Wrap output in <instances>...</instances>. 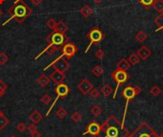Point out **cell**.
Here are the masks:
<instances>
[{
	"instance_id": "6da1fadb",
	"label": "cell",
	"mask_w": 163,
	"mask_h": 137,
	"mask_svg": "<svg viewBox=\"0 0 163 137\" xmlns=\"http://www.w3.org/2000/svg\"><path fill=\"white\" fill-rule=\"evenodd\" d=\"M8 14L10 15V18L3 25L10 22L12 19H15L19 24H21L26 18H28L32 14V10L23 0H17L8 10Z\"/></svg>"
},
{
	"instance_id": "7a4b0ae2",
	"label": "cell",
	"mask_w": 163,
	"mask_h": 137,
	"mask_svg": "<svg viewBox=\"0 0 163 137\" xmlns=\"http://www.w3.org/2000/svg\"><path fill=\"white\" fill-rule=\"evenodd\" d=\"M46 41L49 43V46L55 48L57 51L62 49L65 44L69 42V38L65 34H61L58 32L52 33L50 36L46 37Z\"/></svg>"
},
{
	"instance_id": "3957f363",
	"label": "cell",
	"mask_w": 163,
	"mask_h": 137,
	"mask_svg": "<svg viewBox=\"0 0 163 137\" xmlns=\"http://www.w3.org/2000/svg\"><path fill=\"white\" fill-rule=\"evenodd\" d=\"M52 66L55 68V70H57V71H60V72H62V73H65L70 68L71 65H70L69 61H67V58L61 55L60 57H58L55 61H53L51 64H49L48 66L45 67L44 70H47Z\"/></svg>"
},
{
	"instance_id": "277c9868",
	"label": "cell",
	"mask_w": 163,
	"mask_h": 137,
	"mask_svg": "<svg viewBox=\"0 0 163 137\" xmlns=\"http://www.w3.org/2000/svg\"><path fill=\"white\" fill-rule=\"evenodd\" d=\"M71 92V88L69 87L68 84L64 83H58L57 86L55 87V93H56V98L55 100L54 101L53 105H52V107H50V109L48 110V112L46 113V116H48L50 114V112L52 111V109L54 108L55 103L60 99V98H65L66 96L69 95V93Z\"/></svg>"
},
{
	"instance_id": "5b68a950",
	"label": "cell",
	"mask_w": 163,
	"mask_h": 137,
	"mask_svg": "<svg viewBox=\"0 0 163 137\" xmlns=\"http://www.w3.org/2000/svg\"><path fill=\"white\" fill-rule=\"evenodd\" d=\"M104 37H105V35L103 34L102 31H100L97 27H94L87 34V37L90 40V43H89V46L87 47V49L85 50V53H87L93 44H96V43L100 42L104 38Z\"/></svg>"
},
{
	"instance_id": "8992f818",
	"label": "cell",
	"mask_w": 163,
	"mask_h": 137,
	"mask_svg": "<svg viewBox=\"0 0 163 137\" xmlns=\"http://www.w3.org/2000/svg\"><path fill=\"white\" fill-rule=\"evenodd\" d=\"M112 78L113 80L116 83V88H115V92L114 94V99L115 98L116 92H117V89H118V86L120 84L126 83L129 80V74L124 70H120V69H115L113 71L112 73Z\"/></svg>"
},
{
	"instance_id": "52a82bcc",
	"label": "cell",
	"mask_w": 163,
	"mask_h": 137,
	"mask_svg": "<svg viewBox=\"0 0 163 137\" xmlns=\"http://www.w3.org/2000/svg\"><path fill=\"white\" fill-rule=\"evenodd\" d=\"M129 137H158L154 130L146 123H143L135 132Z\"/></svg>"
},
{
	"instance_id": "ba28073f",
	"label": "cell",
	"mask_w": 163,
	"mask_h": 137,
	"mask_svg": "<svg viewBox=\"0 0 163 137\" xmlns=\"http://www.w3.org/2000/svg\"><path fill=\"white\" fill-rule=\"evenodd\" d=\"M122 95L123 97L126 99V106H125V111H124V116H123V120H122V123H121V128H123L124 127V122H125V118H126V112H127V108H128V105L130 101L135 97V89L133 86H126L124 89H123V92H122Z\"/></svg>"
},
{
	"instance_id": "9c48e42d",
	"label": "cell",
	"mask_w": 163,
	"mask_h": 137,
	"mask_svg": "<svg viewBox=\"0 0 163 137\" xmlns=\"http://www.w3.org/2000/svg\"><path fill=\"white\" fill-rule=\"evenodd\" d=\"M77 46L75 43L72 42H68L64 45L62 47L61 51H62V56H64L67 60H70V58H73L77 52Z\"/></svg>"
},
{
	"instance_id": "30bf717a",
	"label": "cell",
	"mask_w": 163,
	"mask_h": 137,
	"mask_svg": "<svg viewBox=\"0 0 163 137\" xmlns=\"http://www.w3.org/2000/svg\"><path fill=\"white\" fill-rule=\"evenodd\" d=\"M101 132V128H100V125L95 121H92L86 128V132H83V135L86 134H90L92 136H99Z\"/></svg>"
},
{
	"instance_id": "8fae6325",
	"label": "cell",
	"mask_w": 163,
	"mask_h": 137,
	"mask_svg": "<svg viewBox=\"0 0 163 137\" xmlns=\"http://www.w3.org/2000/svg\"><path fill=\"white\" fill-rule=\"evenodd\" d=\"M77 88L80 90V92H81L83 95H88V94L91 92V91H92V89L94 88V86H93V83H91L89 80L84 79V80H82L79 83H78Z\"/></svg>"
},
{
	"instance_id": "7c38bea8",
	"label": "cell",
	"mask_w": 163,
	"mask_h": 137,
	"mask_svg": "<svg viewBox=\"0 0 163 137\" xmlns=\"http://www.w3.org/2000/svg\"><path fill=\"white\" fill-rule=\"evenodd\" d=\"M51 81H53L55 83L58 84V83H61L64 82L65 80V74L60 72V71H57V70H55L53 73L51 74V77H50Z\"/></svg>"
},
{
	"instance_id": "4fadbf2b",
	"label": "cell",
	"mask_w": 163,
	"mask_h": 137,
	"mask_svg": "<svg viewBox=\"0 0 163 137\" xmlns=\"http://www.w3.org/2000/svg\"><path fill=\"white\" fill-rule=\"evenodd\" d=\"M136 55L139 57V58H141L142 61H146L151 56V51H150L146 46H141L138 52H136Z\"/></svg>"
},
{
	"instance_id": "5bb4252c",
	"label": "cell",
	"mask_w": 163,
	"mask_h": 137,
	"mask_svg": "<svg viewBox=\"0 0 163 137\" xmlns=\"http://www.w3.org/2000/svg\"><path fill=\"white\" fill-rule=\"evenodd\" d=\"M42 119H43V115L39 112L38 110H34L30 115V120L34 124H35V125H37L38 123H40Z\"/></svg>"
},
{
	"instance_id": "9a60e30c",
	"label": "cell",
	"mask_w": 163,
	"mask_h": 137,
	"mask_svg": "<svg viewBox=\"0 0 163 137\" xmlns=\"http://www.w3.org/2000/svg\"><path fill=\"white\" fill-rule=\"evenodd\" d=\"M68 31H69V27L64 21L60 20V21L56 22V26H55V29L54 32H58V33H61V34H66Z\"/></svg>"
},
{
	"instance_id": "2e32d148",
	"label": "cell",
	"mask_w": 163,
	"mask_h": 137,
	"mask_svg": "<svg viewBox=\"0 0 163 137\" xmlns=\"http://www.w3.org/2000/svg\"><path fill=\"white\" fill-rule=\"evenodd\" d=\"M36 83L41 87H46L48 84L51 83V79H50V77L46 76L45 74H41L40 76L38 77V79L36 80Z\"/></svg>"
},
{
	"instance_id": "e0dca14e",
	"label": "cell",
	"mask_w": 163,
	"mask_h": 137,
	"mask_svg": "<svg viewBox=\"0 0 163 137\" xmlns=\"http://www.w3.org/2000/svg\"><path fill=\"white\" fill-rule=\"evenodd\" d=\"M131 67V64H130L129 61L126 58H121L118 61V62L116 63V69H120V70H124L127 71Z\"/></svg>"
},
{
	"instance_id": "ac0fdd59",
	"label": "cell",
	"mask_w": 163,
	"mask_h": 137,
	"mask_svg": "<svg viewBox=\"0 0 163 137\" xmlns=\"http://www.w3.org/2000/svg\"><path fill=\"white\" fill-rule=\"evenodd\" d=\"M94 12V10L90 7L89 5H85L80 9V14L84 16V17H89L90 16H92Z\"/></svg>"
},
{
	"instance_id": "d6986e66",
	"label": "cell",
	"mask_w": 163,
	"mask_h": 137,
	"mask_svg": "<svg viewBox=\"0 0 163 137\" xmlns=\"http://www.w3.org/2000/svg\"><path fill=\"white\" fill-rule=\"evenodd\" d=\"M100 93H102L104 97L108 98L111 94L113 93V88H112V86H110V84L106 83V84H104V86L101 87V89H100Z\"/></svg>"
},
{
	"instance_id": "ffe728a7",
	"label": "cell",
	"mask_w": 163,
	"mask_h": 137,
	"mask_svg": "<svg viewBox=\"0 0 163 137\" xmlns=\"http://www.w3.org/2000/svg\"><path fill=\"white\" fill-rule=\"evenodd\" d=\"M152 6L158 14L163 12V0H154V3Z\"/></svg>"
},
{
	"instance_id": "44dd1931",
	"label": "cell",
	"mask_w": 163,
	"mask_h": 137,
	"mask_svg": "<svg viewBox=\"0 0 163 137\" xmlns=\"http://www.w3.org/2000/svg\"><path fill=\"white\" fill-rule=\"evenodd\" d=\"M155 23L156 24V26H158V29H156V31H163V12H160L159 16L155 18Z\"/></svg>"
},
{
	"instance_id": "7402d4cb",
	"label": "cell",
	"mask_w": 163,
	"mask_h": 137,
	"mask_svg": "<svg viewBox=\"0 0 163 137\" xmlns=\"http://www.w3.org/2000/svg\"><path fill=\"white\" fill-rule=\"evenodd\" d=\"M104 73V69L100 66V65H95V66L92 69V74L95 76L96 78H100Z\"/></svg>"
},
{
	"instance_id": "603a6c76",
	"label": "cell",
	"mask_w": 163,
	"mask_h": 137,
	"mask_svg": "<svg viewBox=\"0 0 163 137\" xmlns=\"http://www.w3.org/2000/svg\"><path fill=\"white\" fill-rule=\"evenodd\" d=\"M135 40H136V41H138V42H140V43L144 42V41L147 40L146 33L143 32V31L138 32V33H136V35H135Z\"/></svg>"
},
{
	"instance_id": "cb8c5ba5",
	"label": "cell",
	"mask_w": 163,
	"mask_h": 137,
	"mask_svg": "<svg viewBox=\"0 0 163 137\" xmlns=\"http://www.w3.org/2000/svg\"><path fill=\"white\" fill-rule=\"evenodd\" d=\"M55 115H56L59 119L63 120V119L66 118V116L68 115V113H67V111H66V109H65L64 107H60L55 111Z\"/></svg>"
},
{
	"instance_id": "d4e9b609",
	"label": "cell",
	"mask_w": 163,
	"mask_h": 137,
	"mask_svg": "<svg viewBox=\"0 0 163 137\" xmlns=\"http://www.w3.org/2000/svg\"><path fill=\"white\" fill-rule=\"evenodd\" d=\"M90 111H91V113H92L95 117H97V116H99L101 114L102 108L98 105H95V106H93L92 107H91Z\"/></svg>"
},
{
	"instance_id": "484cf974",
	"label": "cell",
	"mask_w": 163,
	"mask_h": 137,
	"mask_svg": "<svg viewBox=\"0 0 163 137\" xmlns=\"http://www.w3.org/2000/svg\"><path fill=\"white\" fill-rule=\"evenodd\" d=\"M139 57L136 55V53H133V54H131L130 55V57H129V58H128V61H129V62H130V64L131 65H136L138 62H139Z\"/></svg>"
},
{
	"instance_id": "4316f807",
	"label": "cell",
	"mask_w": 163,
	"mask_h": 137,
	"mask_svg": "<svg viewBox=\"0 0 163 137\" xmlns=\"http://www.w3.org/2000/svg\"><path fill=\"white\" fill-rule=\"evenodd\" d=\"M9 123H10V120H9L5 115L0 116V130L4 129L6 127L8 126Z\"/></svg>"
},
{
	"instance_id": "83f0119b",
	"label": "cell",
	"mask_w": 163,
	"mask_h": 137,
	"mask_svg": "<svg viewBox=\"0 0 163 137\" xmlns=\"http://www.w3.org/2000/svg\"><path fill=\"white\" fill-rule=\"evenodd\" d=\"M8 88V84L5 83L3 80L0 79V98H2L6 94V90Z\"/></svg>"
},
{
	"instance_id": "f1b7e54d",
	"label": "cell",
	"mask_w": 163,
	"mask_h": 137,
	"mask_svg": "<svg viewBox=\"0 0 163 137\" xmlns=\"http://www.w3.org/2000/svg\"><path fill=\"white\" fill-rule=\"evenodd\" d=\"M71 119H72V121H73L74 123L77 124V123H79L82 120V115H81L80 112L76 111V112L73 113V115L71 116Z\"/></svg>"
},
{
	"instance_id": "f546056e",
	"label": "cell",
	"mask_w": 163,
	"mask_h": 137,
	"mask_svg": "<svg viewBox=\"0 0 163 137\" xmlns=\"http://www.w3.org/2000/svg\"><path fill=\"white\" fill-rule=\"evenodd\" d=\"M52 97L49 95V94H44L42 97H41V99H40V101H41V103L43 104V105H45V106H48L49 104L52 102Z\"/></svg>"
},
{
	"instance_id": "4dcf8cb0",
	"label": "cell",
	"mask_w": 163,
	"mask_h": 137,
	"mask_svg": "<svg viewBox=\"0 0 163 137\" xmlns=\"http://www.w3.org/2000/svg\"><path fill=\"white\" fill-rule=\"evenodd\" d=\"M8 61H9L8 55L4 53V52H1V53H0V65H5Z\"/></svg>"
},
{
	"instance_id": "1f68e13d",
	"label": "cell",
	"mask_w": 163,
	"mask_h": 137,
	"mask_svg": "<svg viewBox=\"0 0 163 137\" xmlns=\"http://www.w3.org/2000/svg\"><path fill=\"white\" fill-rule=\"evenodd\" d=\"M150 92H151V94H152L153 96H155V97L159 96L160 93H161V88H160L159 86H154L151 88V90H150Z\"/></svg>"
},
{
	"instance_id": "d6a6232c",
	"label": "cell",
	"mask_w": 163,
	"mask_h": 137,
	"mask_svg": "<svg viewBox=\"0 0 163 137\" xmlns=\"http://www.w3.org/2000/svg\"><path fill=\"white\" fill-rule=\"evenodd\" d=\"M46 26L48 28H50L51 30H54L55 31V26H56V22H55V20L54 18H50V19H48V20L46 21Z\"/></svg>"
},
{
	"instance_id": "836d02e7",
	"label": "cell",
	"mask_w": 163,
	"mask_h": 137,
	"mask_svg": "<svg viewBox=\"0 0 163 137\" xmlns=\"http://www.w3.org/2000/svg\"><path fill=\"white\" fill-rule=\"evenodd\" d=\"M16 129H17L20 133H23V132H26V130H27V126H26L23 122H20V123H18V124H17Z\"/></svg>"
},
{
	"instance_id": "e575fe53",
	"label": "cell",
	"mask_w": 163,
	"mask_h": 137,
	"mask_svg": "<svg viewBox=\"0 0 163 137\" xmlns=\"http://www.w3.org/2000/svg\"><path fill=\"white\" fill-rule=\"evenodd\" d=\"M89 94H90L91 97L93 98V99H97V98H98L99 95H100V91L98 89H96V88H93L92 91H91Z\"/></svg>"
},
{
	"instance_id": "d590c367",
	"label": "cell",
	"mask_w": 163,
	"mask_h": 137,
	"mask_svg": "<svg viewBox=\"0 0 163 137\" xmlns=\"http://www.w3.org/2000/svg\"><path fill=\"white\" fill-rule=\"evenodd\" d=\"M27 130L30 132V134H32V133H34V132H35L36 130H37V127H36V125L35 124H34V123H31L30 125L27 127Z\"/></svg>"
},
{
	"instance_id": "8d00e7d4",
	"label": "cell",
	"mask_w": 163,
	"mask_h": 137,
	"mask_svg": "<svg viewBox=\"0 0 163 137\" xmlns=\"http://www.w3.org/2000/svg\"><path fill=\"white\" fill-rule=\"evenodd\" d=\"M139 3H141V5L143 7H150V6H152L153 3H154V0H139Z\"/></svg>"
},
{
	"instance_id": "74e56055",
	"label": "cell",
	"mask_w": 163,
	"mask_h": 137,
	"mask_svg": "<svg viewBox=\"0 0 163 137\" xmlns=\"http://www.w3.org/2000/svg\"><path fill=\"white\" fill-rule=\"evenodd\" d=\"M95 58H98V60H103L104 57H105V53H104V51L101 50V49H98L96 52H95Z\"/></svg>"
},
{
	"instance_id": "f35d334b",
	"label": "cell",
	"mask_w": 163,
	"mask_h": 137,
	"mask_svg": "<svg viewBox=\"0 0 163 137\" xmlns=\"http://www.w3.org/2000/svg\"><path fill=\"white\" fill-rule=\"evenodd\" d=\"M134 89H135V96H136V95H138V94H140V92L142 91V89H141L139 86H134Z\"/></svg>"
},
{
	"instance_id": "ab89813d",
	"label": "cell",
	"mask_w": 163,
	"mask_h": 137,
	"mask_svg": "<svg viewBox=\"0 0 163 137\" xmlns=\"http://www.w3.org/2000/svg\"><path fill=\"white\" fill-rule=\"evenodd\" d=\"M31 2L35 6H38L43 2V0H31Z\"/></svg>"
},
{
	"instance_id": "60d3db41",
	"label": "cell",
	"mask_w": 163,
	"mask_h": 137,
	"mask_svg": "<svg viewBox=\"0 0 163 137\" xmlns=\"http://www.w3.org/2000/svg\"><path fill=\"white\" fill-rule=\"evenodd\" d=\"M31 136H32V137H41V133L39 132L38 130H36L35 132L32 133V134H31Z\"/></svg>"
},
{
	"instance_id": "b9f144b4",
	"label": "cell",
	"mask_w": 163,
	"mask_h": 137,
	"mask_svg": "<svg viewBox=\"0 0 163 137\" xmlns=\"http://www.w3.org/2000/svg\"><path fill=\"white\" fill-rule=\"evenodd\" d=\"M93 1L95 2V4H99L103 1V0H93Z\"/></svg>"
},
{
	"instance_id": "7bdbcfd3",
	"label": "cell",
	"mask_w": 163,
	"mask_h": 137,
	"mask_svg": "<svg viewBox=\"0 0 163 137\" xmlns=\"http://www.w3.org/2000/svg\"><path fill=\"white\" fill-rule=\"evenodd\" d=\"M2 115H5V114H4V112L2 111V110H0V116H2Z\"/></svg>"
},
{
	"instance_id": "ee69618b",
	"label": "cell",
	"mask_w": 163,
	"mask_h": 137,
	"mask_svg": "<svg viewBox=\"0 0 163 137\" xmlns=\"http://www.w3.org/2000/svg\"><path fill=\"white\" fill-rule=\"evenodd\" d=\"M3 15V12H2V11H1V9H0V16H1Z\"/></svg>"
},
{
	"instance_id": "f6af8a7d",
	"label": "cell",
	"mask_w": 163,
	"mask_h": 137,
	"mask_svg": "<svg viewBox=\"0 0 163 137\" xmlns=\"http://www.w3.org/2000/svg\"><path fill=\"white\" fill-rule=\"evenodd\" d=\"M4 1H5V0H0V4H2V3H3Z\"/></svg>"
},
{
	"instance_id": "bcb514c9",
	"label": "cell",
	"mask_w": 163,
	"mask_h": 137,
	"mask_svg": "<svg viewBox=\"0 0 163 137\" xmlns=\"http://www.w3.org/2000/svg\"><path fill=\"white\" fill-rule=\"evenodd\" d=\"M10 137H17V136H15V135H11Z\"/></svg>"
},
{
	"instance_id": "7dc6e473",
	"label": "cell",
	"mask_w": 163,
	"mask_h": 137,
	"mask_svg": "<svg viewBox=\"0 0 163 137\" xmlns=\"http://www.w3.org/2000/svg\"><path fill=\"white\" fill-rule=\"evenodd\" d=\"M138 2H139V0H138Z\"/></svg>"
},
{
	"instance_id": "c3c4849f",
	"label": "cell",
	"mask_w": 163,
	"mask_h": 137,
	"mask_svg": "<svg viewBox=\"0 0 163 137\" xmlns=\"http://www.w3.org/2000/svg\"><path fill=\"white\" fill-rule=\"evenodd\" d=\"M161 137H163V136H161Z\"/></svg>"
}]
</instances>
